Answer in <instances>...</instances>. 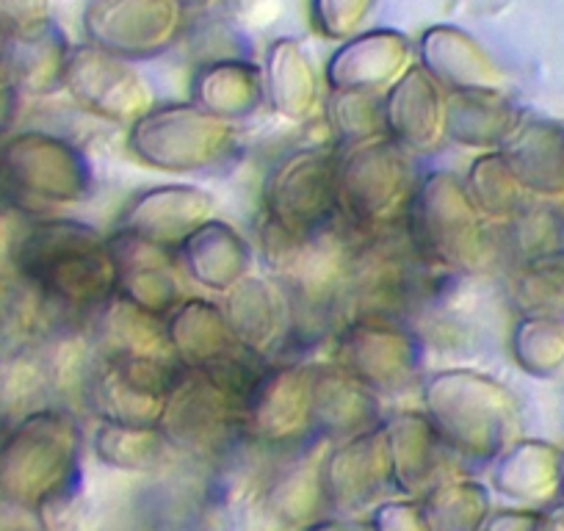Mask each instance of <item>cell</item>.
Listing matches in <instances>:
<instances>
[{
	"label": "cell",
	"mask_w": 564,
	"mask_h": 531,
	"mask_svg": "<svg viewBox=\"0 0 564 531\" xmlns=\"http://www.w3.org/2000/svg\"><path fill=\"white\" fill-rule=\"evenodd\" d=\"M9 260L51 311L89 322L117 294L111 243L78 219H34L12 238Z\"/></svg>",
	"instance_id": "6da1fadb"
},
{
	"label": "cell",
	"mask_w": 564,
	"mask_h": 531,
	"mask_svg": "<svg viewBox=\"0 0 564 531\" xmlns=\"http://www.w3.org/2000/svg\"><path fill=\"white\" fill-rule=\"evenodd\" d=\"M404 232L423 263L448 278L490 272L501 258V232L470 199L452 170L423 172L404 219Z\"/></svg>",
	"instance_id": "7a4b0ae2"
},
{
	"label": "cell",
	"mask_w": 564,
	"mask_h": 531,
	"mask_svg": "<svg viewBox=\"0 0 564 531\" xmlns=\"http://www.w3.org/2000/svg\"><path fill=\"white\" fill-rule=\"evenodd\" d=\"M423 413L463 465H490L520 437L518 395L509 384L474 368L423 377Z\"/></svg>",
	"instance_id": "3957f363"
},
{
	"label": "cell",
	"mask_w": 564,
	"mask_h": 531,
	"mask_svg": "<svg viewBox=\"0 0 564 531\" xmlns=\"http://www.w3.org/2000/svg\"><path fill=\"white\" fill-rule=\"evenodd\" d=\"M84 426L67 410H36L0 441V496L36 509L47 496L84 479Z\"/></svg>",
	"instance_id": "277c9868"
},
{
	"label": "cell",
	"mask_w": 564,
	"mask_h": 531,
	"mask_svg": "<svg viewBox=\"0 0 564 531\" xmlns=\"http://www.w3.org/2000/svg\"><path fill=\"white\" fill-rule=\"evenodd\" d=\"M338 150L340 219L357 232L404 225L423 175L417 155L388 133Z\"/></svg>",
	"instance_id": "5b68a950"
},
{
	"label": "cell",
	"mask_w": 564,
	"mask_h": 531,
	"mask_svg": "<svg viewBox=\"0 0 564 531\" xmlns=\"http://www.w3.org/2000/svg\"><path fill=\"white\" fill-rule=\"evenodd\" d=\"M128 153L164 175H197L225 164L236 150V122L186 102L153 106L128 124Z\"/></svg>",
	"instance_id": "8992f818"
},
{
	"label": "cell",
	"mask_w": 564,
	"mask_h": 531,
	"mask_svg": "<svg viewBox=\"0 0 564 531\" xmlns=\"http://www.w3.org/2000/svg\"><path fill=\"white\" fill-rule=\"evenodd\" d=\"M159 426L175 452L221 463L247 437V404L197 368H181Z\"/></svg>",
	"instance_id": "52a82bcc"
},
{
	"label": "cell",
	"mask_w": 564,
	"mask_h": 531,
	"mask_svg": "<svg viewBox=\"0 0 564 531\" xmlns=\"http://www.w3.org/2000/svg\"><path fill=\"white\" fill-rule=\"evenodd\" d=\"M0 186L9 203L78 205L95 188V170L69 139L25 130L0 148Z\"/></svg>",
	"instance_id": "ba28073f"
},
{
	"label": "cell",
	"mask_w": 564,
	"mask_h": 531,
	"mask_svg": "<svg viewBox=\"0 0 564 531\" xmlns=\"http://www.w3.org/2000/svg\"><path fill=\"white\" fill-rule=\"evenodd\" d=\"M338 148L291 150L265 172L260 219L285 232H313L340 219Z\"/></svg>",
	"instance_id": "9c48e42d"
},
{
	"label": "cell",
	"mask_w": 564,
	"mask_h": 531,
	"mask_svg": "<svg viewBox=\"0 0 564 531\" xmlns=\"http://www.w3.org/2000/svg\"><path fill=\"white\" fill-rule=\"evenodd\" d=\"M379 399L401 395L423 382V338L410 322L355 316L335 327L333 357Z\"/></svg>",
	"instance_id": "30bf717a"
},
{
	"label": "cell",
	"mask_w": 564,
	"mask_h": 531,
	"mask_svg": "<svg viewBox=\"0 0 564 531\" xmlns=\"http://www.w3.org/2000/svg\"><path fill=\"white\" fill-rule=\"evenodd\" d=\"M181 368L164 357L95 355L80 388L84 404L108 424H159Z\"/></svg>",
	"instance_id": "8fae6325"
},
{
	"label": "cell",
	"mask_w": 564,
	"mask_h": 531,
	"mask_svg": "<svg viewBox=\"0 0 564 531\" xmlns=\"http://www.w3.org/2000/svg\"><path fill=\"white\" fill-rule=\"evenodd\" d=\"M188 14L181 0H89L80 23L89 45L144 62L177 45Z\"/></svg>",
	"instance_id": "7c38bea8"
},
{
	"label": "cell",
	"mask_w": 564,
	"mask_h": 531,
	"mask_svg": "<svg viewBox=\"0 0 564 531\" xmlns=\"http://www.w3.org/2000/svg\"><path fill=\"white\" fill-rule=\"evenodd\" d=\"M64 89L80 111L117 124H133L155 106L153 86L133 62L89 42L69 51Z\"/></svg>",
	"instance_id": "4fadbf2b"
},
{
	"label": "cell",
	"mask_w": 564,
	"mask_h": 531,
	"mask_svg": "<svg viewBox=\"0 0 564 531\" xmlns=\"http://www.w3.org/2000/svg\"><path fill=\"white\" fill-rule=\"evenodd\" d=\"M316 435L307 362H269L247 404V437L260 448H300Z\"/></svg>",
	"instance_id": "5bb4252c"
},
{
	"label": "cell",
	"mask_w": 564,
	"mask_h": 531,
	"mask_svg": "<svg viewBox=\"0 0 564 531\" xmlns=\"http://www.w3.org/2000/svg\"><path fill=\"white\" fill-rule=\"evenodd\" d=\"M322 481L329 512L340 518L377 507L384 492L393 490V463L384 426L377 424L360 435L327 443Z\"/></svg>",
	"instance_id": "9a60e30c"
},
{
	"label": "cell",
	"mask_w": 564,
	"mask_h": 531,
	"mask_svg": "<svg viewBox=\"0 0 564 531\" xmlns=\"http://www.w3.org/2000/svg\"><path fill=\"white\" fill-rule=\"evenodd\" d=\"M382 426L388 435L395 492L423 498L441 481L459 474L463 463L423 410H399L382 419Z\"/></svg>",
	"instance_id": "2e32d148"
},
{
	"label": "cell",
	"mask_w": 564,
	"mask_h": 531,
	"mask_svg": "<svg viewBox=\"0 0 564 531\" xmlns=\"http://www.w3.org/2000/svg\"><path fill=\"white\" fill-rule=\"evenodd\" d=\"M225 316L232 335L249 355L276 362L291 338H296V318L289 294L271 274H247L227 291Z\"/></svg>",
	"instance_id": "e0dca14e"
},
{
	"label": "cell",
	"mask_w": 564,
	"mask_h": 531,
	"mask_svg": "<svg viewBox=\"0 0 564 531\" xmlns=\"http://www.w3.org/2000/svg\"><path fill=\"white\" fill-rule=\"evenodd\" d=\"M214 216L216 199L210 192L194 183H161L141 188L124 203L117 230L177 252L181 243Z\"/></svg>",
	"instance_id": "ac0fdd59"
},
{
	"label": "cell",
	"mask_w": 564,
	"mask_h": 531,
	"mask_svg": "<svg viewBox=\"0 0 564 531\" xmlns=\"http://www.w3.org/2000/svg\"><path fill=\"white\" fill-rule=\"evenodd\" d=\"M108 243L117 263V296L161 318L170 316L186 300L175 249L144 241L124 230H113Z\"/></svg>",
	"instance_id": "d6986e66"
},
{
	"label": "cell",
	"mask_w": 564,
	"mask_h": 531,
	"mask_svg": "<svg viewBox=\"0 0 564 531\" xmlns=\"http://www.w3.org/2000/svg\"><path fill=\"white\" fill-rule=\"evenodd\" d=\"M415 64V45L393 29H371L340 42L324 67L327 91L384 95Z\"/></svg>",
	"instance_id": "ffe728a7"
},
{
	"label": "cell",
	"mask_w": 564,
	"mask_h": 531,
	"mask_svg": "<svg viewBox=\"0 0 564 531\" xmlns=\"http://www.w3.org/2000/svg\"><path fill=\"white\" fill-rule=\"evenodd\" d=\"M388 137L415 155H432L446 139L448 89H443L421 64H412L382 95Z\"/></svg>",
	"instance_id": "44dd1931"
},
{
	"label": "cell",
	"mask_w": 564,
	"mask_h": 531,
	"mask_svg": "<svg viewBox=\"0 0 564 531\" xmlns=\"http://www.w3.org/2000/svg\"><path fill=\"white\" fill-rule=\"evenodd\" d=\"M313 424L322 441H344L382 424V399L335 360L307 362Z\"/></svg>",
	"instance_id": "7402d4cb"
},
{
	"label": "cell",
	"mask_w": 564,
	"mask_h": 531,
	"mask_svg": "<svg viewBox=\"0 0 564 531\" xmlns=\"http://www.w3.org/2000/svg\"><path fill=\"white\" fill-rule=\"evenodd\" d=\"M417 64L443 89H503L507 75L485 45L457 25H432L417 36Z\"/></svg>",
	"instance_id": "603a6c76"
},
{
	"label": "cell",
	"mask_w": 564,
	"mask_h": 531,
	"mask_svg": "<svg viewBox=\"0 0 564 531\" xmlns=\"http://www.w3.org/2000/svg\"><path fill=\"white\" fill-rule=\"evenodd\" d=\"M263 91L265 106L280 119L289 122H307L324 108V75L316 62L294 36H280L263 53Z\"/></svg>",
	"instance_id": "cb8c5ba5"
},
{
	"label": "cell",
	"mask_w": 564,
	"mask_h": 531,
	"mask_svg": "<svg viewBox=\"0 0 564 531\" xmlns=\"http://www.w3.org/2000/svg\"><path fill=\"white\" fill-rule=\"evenodd\" d=\"M254 258L258 252L252 243L219 216L199 225L177 249V260L188 280L214 294H227L252 274Z\"/></svg>",
	"instance_id": "d4e9b609"
},
{
	"label": "cell",
	"mask_w": 564,
	"mask_h": 531,
	"mask_svg": "<svg viewBox=\"0 0 564 531\" xmlns=\"http://www.w3.org/2000/svg\"><path fill=\"white\" fill-rule=\"evenodd\" d=\"M525 111L507 89L448 91L446 139L457 148L492 153L501 150L523 124Z\"/></svg>",
	"instance_id": "484cf974"
},
{
	"label": "cell",
	"mask_w": 564,
	"mask_h": 531,
	"mask_svg": "<svg viewBox=\"0 0 564 531\" xmlns=\"http://www.w3.org/2000/svg\"><path fill=\"white\" fill-rule=\"evenodd\" d=\"M73 45L53 20L12 31L3 51V73L14 91L53 95L64 89V69Z\"/></svg>",
	"instance_id": "4316f807"
},
{
	"label": "cell",
	"mask_w": 564,
	"mask_h": 531,
	"mask_svg": "<svg viewBox=\"0 0 564 531\" xmlns=\"http://www.w3.org/2000/svg\"><path fill=\"white\" fill-rule=\"evenodd\" d=\"M564 452L547 441L518 437L492 468V487L520 507H547L562 492Z\"/></svg>",
	"instance_id": "83f0119b"
},
{
	"label": "cell",
	"mask_w": 564,
	"mask_h": 531,
	"mask_svg": "<svg viewBox=\"0 0 564 531\" xmlns=\"http://www.w3.org/2000/svg\"><path fill=\"white\" fill-rule=\"evenodd\" d=\"M529 197H564V124L553 119H523L501 148Z\"/></svg>",
	"instance_id": "f1b7e54d"
},
{
	"label": "cell",
	"mask_w": 564,
	"mask_h": 531,
	"mask_svg": "<svg viewBox=\"0 0 564 531\" xmlns=\"http://www.w3.org/2000/svg\"><path fill=\"white\" fill-rule=\"evenodd\" d=\"M192 102L214 117L238 122L265 106L263 69L241 56L205 62L192 75Z\"/></svg>",
	"instance_id": "f546056e"
},
{
	"label": "cell",
	"mask_w": 564,
	"mask_h": 531,
	"mask_svg": "<svg viewBox=\"0 0 564 531\" xmlns=\"http://www.w3.org/2000/svg\"><path fill=\"white\" fill-rule=\"evenodd\" d=\"M95 355L100 357H164L175 360L166 335V318L141 311L133 302L113 294L89 318Z\"/></svg>",
	"instance_id": "4dcf8cb0"
},
{
	"label": "cell",
	"mask_w": 564,
	"mask_h": 531,
	"mask_svg": "<svg viewBox=\"0 0 564 531\" xmlns=\"http://www.w3.org/2000/svg\"><path fill=\"white\" fill-rule=\"evenodd\" d=\"M166 335L172 355L183 368H205L241 349L225 307L208 300H183L166 316Z\"/></svg>",
	"instance_id": "1f68e13d"
},
{
	"label": "cell",
	"mask_w": 564,
	"mask_h": 531,
	"mask_svg": "<svg viewBox=\"0 0 564 531\" xmlns=\"http://www.w3.org/2000/svg\"><path fill=\"white\" fill-rule=\"evenodd\" d=\"M329 441L316 443L300 463L280 470L263 490V507L269 518L285 529H305L316 520L329 518L322 481V457Z\"/></svg>",
	"instance_id": "d6a6232c"
},
{
	"label": "cell",
	"mask_w": 564,
	"mask_h": 531,
	"mask_svg": "<svg viewBox=\"0 0 564 531\" xmlns=\"http://www.w3.org/2000/svg\"><path fill=\"white\" fill-rule=\"evenodd\" d=\"M91 452L102 465L122 474H159L175 454L159 424H108L91 435Z\"/></svg>",
	"instance_id": "836d02e7"
},
{
	"label": "cell",
	"mask_w": 564,
	"mask_h": 531,
	"mask_svg": "<svg viewBox=\"0 0 564 531\" xmlns=\"http://www.w3.org/2000/svg\"><path fill=\"white\" fill-rule=\"evenodd\" d=\"M498 232H501V252L512 254L518 266L525 260L564 252V216L547 199L531 197L518 214L498 225Z\"/></svg>",
	"instance_id": "e575fe53"
},
{
	"label": "cell",
	"mask_w": 564,
	"mask_h": 531,
	"mask_svg": "<svg viewBox=\"0 0 564 531\" xmlns=\"http://www.w3.org/2000/svg\"><path fill=\"white\" fill-rule=\"evenodd\" d=\"M417 501L426 509L432 531H481L492 512V496L487 485L459 474L441 481Z\"/></svg>",
	"instance_id": "d590c367"
},
{
	"label": "cell",
	"mask_w": 564,
	"mask_h": 531,
	"mask_svg": "<svg viewBox=\"0 0 564 531\" xmlns=\"http://www.w3.org/2000/svg\"><path fill=\"white\" fill-rule=\"evenodd\" d=\"M465 188H468L470 199L476 208L487 216L490 221L501 225L509 216L518 214L525 203H529V192L520 186L514 177L512 166L503 159L501 150L492 153H479L468 166V175L463 177Z\"/></svg>",
	"instance_id": "8d00e7d4"
},
{
	"label": "cell",
	"mask_w": 564,
	"mask_h": 531,
	"mask_svg": "<svg viewBox=\"0 0 564 531\" xmlns=\"http://www.w3.org/2000/svg\"><path fill=\"white\" fill-rule=\"evenodd\" d=\"M512 357L529 377L553 379L564 371V322L553 316H520L512 329Z\"/></svg>",
	"instance_id": "74e56055"
},
{
	"label": "cell",
	"mask_w": 564,
	"mask_h": 531,
	"mask_svg": "<svg viewBox=\"0 0 564 531\" xmlns=\"http://www.w3.org/2000/svg\"><path fill=\"white\" fill-rule=\"evenodd\" d=\"M512 302L520 316L564 318V252L520 263L512 280Z\"/></svg>",
	"instance_id": "f35d334b"
},
{
	"label": "cell",
	"mask_w": 564,
	"mask_h": 531,
	"mask_svg": "<svg viewBox=\"0 0 564 531\" xmlns=\"http://www.w3.org/2000/svg\"><path fill=\"white\" fill-rule=\"evenodd\" d=\"M324 119L338 139V148H351L388 133L382 95L377 91H327Z\"/></svg>",
	"instance_id": "ab89813d"
},
{
	"label": "cell",
	"mask_w": 564,
	"mask_h": 531,
	"mask_svg": "<svg viewBox=\"0 0 564 531\" xmlns=\"http://www.w3.org/2000/svg\"><path fill=\"white\" fill-rule=\"evenodd\" d=\"M34 512L42 531H91L97 520V509L84 490V479L47 496Z\"/></svg>",
	"instance_id": "60d3db41"
},
{
	"label": "cell",
	"mask_w": 564,
	"mask_h": 531,
	"mask_svg": "<svg viewBox=\"0 0 564 531\" xmlns=\"http://www.w3.org/2000/svg\"><path fill=\"white\" fill-rule=\"evenodd\" d=\"M379 0H311L313 25L333 42H346L362 34L377 12Z\"/></svg>",
	"instance_id": "b9f144b4"
},
{
	"label": "cell",
	"mask_w": 564,
	"mask_h": 531,
	"mask_svg": "<svg viewBox=\"0 0 564 531\" xmlns=\"http://www.w3.org/2000/svg\"><path fill=\"white\" fill-rule=\"evenodd\" d=\"M368 529L371 531H432L426 509L417 498L401 496L390 498V501H379L371 507V518H368Z\"/></svg>",
	"instance_id": "7bdbcfd3"
},
{
	"label": "cell",
	"mask_w": 564,
	"mask_h": 531,
	"mask_svg": "<svg viewBox=\"0 0 564 531\" xmlns=\"http://www.w3.org/2000/svg\"><path fill=\"white\" fill-rule=\"evenodd\" d=\"M481 531H564V512H547L542 507L492 509Z\"/></svg>",
	"instance_id": "ee69618b"
},
{
	"label": "cell",
	"mask_w": 564,
	"mask_h": 531,
	"mask_svg": "<svg viewBox=\"0 0 564 531\" xmlns=\"http://www.w3.org/2000/svg\"><path fill=\"white\" fill-rule=\"evenodd\" d=\"M300 531H371V529H368V523L366 525L355 523V520H349V518H322Z\"/></svg>",
	"instance_id": "f6af8a7d"
},
{
	"label": "cell",
	"mask_w": 564,
	"mask_h": 531,
	"mask_svg": "<svg viewBox=\"0 0 564 531\" xmlns=\"http://www.w3.org/2000/svg\"><path fill=\"white\" fill-rule=\"evenodd\" d=\"M188 12H208L210 7H216V0H181Z\"/></svg>",
	"instance_id": "bcb514c9"
},
{
	"label": "cell",
	"mask_w": 564,
	"mask_h": 531,
	"mask_svg": "<svg viewBox=\"0 0 564 531\" xmlns=\"http://www.w3.org/2000/svg\"><path fill=\"white\" fill-rule=\"evenodd\" d=\"M562 496H564V470H562Z\"/></svg>",
	"instance_id": "7dc6e473"
}]
</instances>
